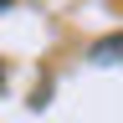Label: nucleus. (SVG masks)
Wrapping results in <instances>:
<instances>
[{"label": "nucleus", "mask_w": 123, "mask_h": 123, "mask_svg": "<svg viewBox=\"0 0 123 123\" xmlns=\"http://www.w3.org/2000/svg\"><path fill=\"white\" fill-rule=\"evenodd\" d=\"M123 51V36H103L98 46H92V62H103V67H113V56Z\"/></svg>", "instance_id": "nucleus-1"}, {"label": "nucleus", "mask_w": 123, "mask_h": 123, "mask_svg": "<svg viewBox=\"0 0 123 123\" xmlns=\"http://www.w3.org/2000/svg\"><path fill=\"white\" fill-rule=\"evenodd\" d=\"M5 5H10V0H0V10H5Z\"/></svg>", "instance_id": "nucleus-3"}, {"label": "nucleus", "mask_w": 123, "mask_h": 123, "mask_svg": "<svg viewBox=\"0 0 123 123\" xmlns=\"http://www.w3.org/2000/svg\"><path fill=\"white\" fill-rule=\"evenodd\" d=\"M0 87H5V67H0Z\"/></svg>", "instance_id": "nucleus-2"}]
</instances>
